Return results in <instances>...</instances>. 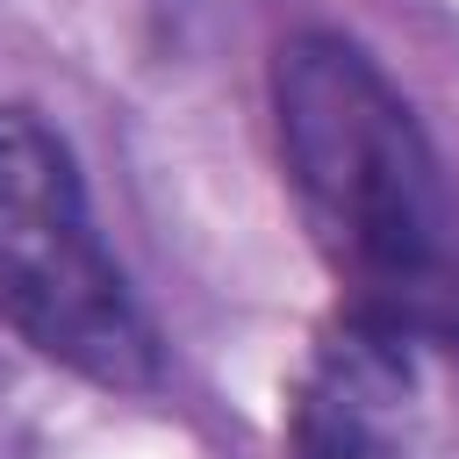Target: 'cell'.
<instances>
[{"instance_id":"cell-1","label":"cell","mask_w":459,"mask_h":459,"mask_svg":"<svg viewBox=\"0 0 459 459\" xmlns=\"http://www.w3.org/2000/svg\"><path fill=\"white\" fill-rule=\"evenodd\" d=\"M273 136L330 265L337 323L394 351H459V194L409 93L337 29L273 50Z\"/></svg>"},{"instance_id":"cell-2","label":"cell","mask_w":459,"mask_h":459,"mask_svg":"<svg viewBox=\"0 0 459 459\" xmlns=\"http://www.w3.org/2000/svg\"><path fill=\"white\" fill-rule=\"evenodd\" d=\"M0 323L93 387L165 380L158 323L93 222L79 158L29 100H0Z\"/></svg>"},{"instance_id":"cell-3","label":"cell","mask_w":459,"mask_h":459,"mask_svg":"<svg viewBox=\"0 0 459 459\" xmlns=\"http://www.w3.org/2000/svg\"><path fill=\"white\" fill-rule=\"evenodd\" d=\"M402 380H409V351L337 323V337L316 351L308 380L294 387L287 459H416L387 423Z\"/></svg>"}]
</instances>
